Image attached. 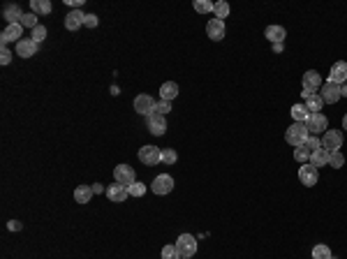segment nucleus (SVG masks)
<instances>
[{
  "label": "nucleus",
  "mask_w": 347,
  "mask_h": 259,
  "mask_svg": "<svg viewBox=\"0 0 347 259\" xmlns=\"http://www.w3.org/2000/svg\"><path fill=\"white\" fill-rule=\"evenodd\" d=\"M308 137H310V132H308V127H306V123H292L287 127V132H285V141L290 146H294V148L306 144Z\"/></svg>",
  "instance_id": "1"
},
{
  "label": "nucleus",
  "mask_w": 347,
  "mask_h": 259,
  "mask_svg": "<svg viewBox=\"0 0 347 259\" xmlns=\"http://www.w3.org/2000/svg\"><path fill=\"white\" fill-rule=\"evenodd\" d=\"M176 250H178V257L181 259H190L195 257L197 253V239L192 234H181L176 241Z\"/></svg>",
  "instance_id": "2"
},
{
  "label": "nucleus",
  "mask_w": 347,
  "mask_h": 259,
  "mask_svg": "<svg viewBox=\"0 0 347 259\" xmlns=\"http://www.w3.org/2000/svg\"><path fill=\"white\" fill-rule=\"evenodd\" d=\"M306 127H308V132L315 137V134H324L329 130V120L327 116L320 111V114H310L308 120H306Z\"/></svg>",
  "instance_id": "3"
},
{
  "label": "nucleus",
  "mask_w": 347,
  "mask_h": 259,
  "mask_svg": "<svg viewBox=\"0 0 347 259\" xmlns=\"http://www.w3.org/2000/svg\"><path fill=\"white\" fill-rule=\"evenodd\" d=\"M322 148H327L329 153H336L343 148V132L341 130H327L322 137Z\"/></svg>",
  "instance_id": "4"
},
{
  "label": "nucleus",
  "mask_w": 347,
  "mask_h": 259,
  "mask_svg": "<svg viewBox=\"0 0 347 259\" xmlns=\"http://www.w3.org/2000/svg\"><path fill=\"white\" fill-rule=\"evenodd\" d=\"M139 160L144 162V165H160L162 162V151H160L158 146H144V148H139Z\"/></svg>",
  "instance_id": "5"
},
{
  "label": "nucleus",
  "mask_w": 347,
  "mask_h": 259,
  "mask_svg": "<svg viewBox=\"0 0 347 259\" xmlns=\"http://www.w3.org/2000/svg\"><path fill=\"white\" fill-rule=\"evenodd\" d=\"M155 104H158V102L153 100V97H148V95H137V97H134V111L146 116V118L151 114H155Z\"/></svg>",
  "instance_id": "6"
},
{
  "label": "nucleus",
  "mask_w": 347,
  "mask_h": 259,
  "mask_svg": "<svg viewBox=\"0 0 347 259\" xmlns=\"http://www.w3.org/2000/svg\"><path fill=\"white\" fill-rule=\"evenodd\" d=\"M151 190L155 195H169L174 190V178L169 174H162V176H155V181L151 183Z\"/></svg>",
  "instance_id": "7"
},
{
  "label": "nucleus",
  "mask_w": 347,
  "mask_h": 259,
  "mask_svg": "<svg viewBox=\"0 0 347 259\" xmlns=\"http://www.w3.org/2000/svg\"><path fill=\"white\" fill-rule=\"evenodd\" d=\"M114 178H116V183H120V185H125V188H130V185L137 181L134 178V169L132 167H127V165H118L114 169Z\"/></svg>",
  "instance_id": "8"
},
{
  "label": "nucleus",
  "mask_w": 347,
  "mask_h": 259,
  "mask_svg": "<svg viewBox=\"0 0 347 259\" xmlns=\"http://www.w3.org/2000/svg\"><path fill=\"white\" fill-rule=\"evenodd\" d=\"M317 178H320V174H317V167H313L310 162H306V165L299 169V181H301L303 185H308V188H313V185L317 183Z\"/></svg>",
  "instance_id": "9"
},
{
  "label": "nucleus",
  "mask_w": 347,
  "mask_h": 259,
  "mask_svg": "<svg viewBox=\"0 0 347 259\" xmlns=\"http://www.w3.org/2000/svg\"><path fill=\"white\" fill-rule=\"evenodd\" d=\"M329 81L338 83V86H345V83H347V63H345V60H338V63H334V67H331V74H329Z\"/></svg>",
  "instance_id": "10"
},
{
  "label": "nucleus",
  "mask_w": 347,
  "mask_h": 259,
  "mask_svg": "<svg viewBox=\"0 0 347 259\" xmlns=\"http://www.w3.org/2000/svg\"><path fill=\"white\" fill-rule=\"evenodd\" d=\"M341 97H343V93H341V86H338V83L327 81L322 86V100H324V104H336V102L341 100Z\"/></svg>",
  "instance_id": "11"
},
{
  "label": "nucleus",
  "mask_w": 347,
  "mask_h": 259,
  "mask_svg": "<svg viewBox=\"0 0 347 259\" xmlns=\"http://www.w3.org/2000/svg\"><path fill=\"white\" fill-rule=\"evenodd\" d=\"M21 32H23V25L21 23H7V28L2 32H0V42H2V46L7 44V42H21Z\"/></svg>",
  "instance_id": "12"
},
{
  "label": "nucleus",
  "mask_w": 347,
  "mask_h": 259,
  "mask_svg": "<svg viewBox=\"0 0 347 259\" xmlns=\"http://www.w3.org/2000/svg\"><path fill=\"white\" fill-rule=\"evenodd\" d=\"M324 81H322V74L317 70H308L306 74H303V88L310 90V93H315L317 88H322Z\"/></svg>",
  "instance_id": "13"
},
{
  "label": "nucleus",
  "mask_w": 347,
  "mask_h": 259,
  "mask_svg": "<svg viewBox=\"0 0 347 259\" xmlns=\"http://www.w3.org/2000/svg\"><path fill=\"white\" fill-rule=\"evenodd\" d=\"M206 35L213 42H220L222 37H225V21H220V19H211L206 23Z\"/></svg>",
  "instance_id": "14"
},
{
  "label": "nucleus",
  "mask_w": 347,
  "mask_h": 259,
  "mask_svg": "<svg viewBox=\"0 0 347 259\" xmlns=\"http://www.w3.org/2000/svg\"><path fill=\"white\" fill-rule=\"evenodd\" d=\"M148 130H151V134H155V137H162V134L167 132V120H164V116H160V114L148 116Z\"/></svg>",
  "instance_id": "15"
},
{
  "label": "nucleus",
  "mask_w": 347,
  "mask_h": 259,
  "mask_svg": "<svg viewBox=\"0 0 347 259\" xmlns=\"http://www.w3.org/2000/svg\"><path fill=\"white\" fill-rule=\"evenodd\" d=\"M83 21H86V14H83L81 9H72V12L65 16V28H67V30H79L83 25Z\"/></svg>",
  "instance_id": "16"
},
{
  "label": "nucleus",
  "mask_w": 347,
  "mask_h": 259,
  "mask_svg": "<svg viewBox=\"0 0 347 259\" xmlns=\"http://www.w3.org/2000/svg\"><path fill=\"white\" fill-rule=\"evenodd\" d=\"M107 197L111 199V202H116V204H123L127 197H130V192H127L125 185L114 183V185H109V188H107Z\"/></svg>",
  "instance_id": "17"
},
{
  "label": "nucleus",
  "mask_w": 347,
  "mask_h": 259,
  "mask_svg": "<svg viewBox=\"0 0 347 259\" xmlns=\"http://www.w3.org/2000/svg\"><path fill=\"white\" fill-rule=\"evenodd\" d=\"M37 42H32L30 37L28 39H21V42H16V56H21V58H30V56H35L37 53Z\"/></svg>",
  "instance_id": "18"
},
{
  "label": "nucleus",
  "mask_w": 347,
  "mask_h": 259,
  "mask_svg": "<svg viewBox=\"0 0 347 259\" xmlns=\"http://www.w3.org/2000/svg\"><path fill=\"white\" fill-rule=\"evenodd\" d=\"M264 35H266V39H269L271 44H283V39H285V35H287V30H285L283 25H269Z\"/></svg>",
  "instance_id": "19"
},
{
  "label": "nucleus",
  "mask_w": 347,
  "mask_h": 259,
  "mask_svg": "<svg viewBox=\"0 0 347 259\" xmlns=\"http://www.w3.org/2000/svg\"><path fill=\"white\" fill-rule=\"evenodd\" d=\"M174 97H178V83L176 81H164L160 86V100L171 102Z\"/></svg>",
  "instance_id": "20"
},
{
  "label": "nucleus",
  "mask_w": 347,
  "mask_h": 259,
  "mask_svg": "<svg viewBox=\"0 0 347 259\" xmlns=\"http://www.w3.org/2000/svg\"><path fill=\"white\" fill-rule=\"evenodd\" d=\"M2 16H5L9 23H21V19H23V14H21V7L14 2V5H5V9H2Z\"/></svg>",
  "instance_id": "21"
},
{
  "label": "nucleus",
  "mask_w": 347,
  "mask_h": 259,
  "mask_svg": "<svg viewBox=\"0 0 347 259\" xmlns=\"http://www.w3.org/2000/svg\"><path fill=\"white\" fill-rule=\"evenodd\" d=\"M93 185H79V188L74 190V199L76 204H88L90 199H93Z\"/></svg>",
  "instance_id": "22"
},
{
  "label": "nucleus",
  "mask_w": 347,
  "mask_h": 259,
  "mask_svg": "<svg viewBox=\"0 0 347 259\" xmlns=\"http://www.w3.org/2000/svg\"><path fill=\"white\" fill-rule=\"evenodd\" d=\"M329 155H331V153H329L327 148H317V151L310 155V165L317 167V169H320V167H327L329 165Z\"/></svg>",
  "instance_id": "23"
},
{
  "label": "nucleus",
  "mask_w": 347,
  "mask_h": 259,
  "mask_svg": "<svg viewBox=\"0 0 347 259\" xmlns=\"http://www.w3.org/2000/svg\"><path fill=\"white\" fill-rule=\"evenodd\" d=\"M324 107V100H322V95L315 93V95H310L308 100H306V109H308L310 114H320Z\"/></svg>",
  "instance_id": "24"
},
{
  "label": "nucleus",
  "mask_w": 347,
  "mask_h": 259,
  "mask_svg": "<svg viewBox=\"0 0 347 259\" xmlns=\"http://www.w3.org/2000/svg\"><path fill=\"white\" fill-rule=\"evenodd\" d=\"M30 9H32V14H51L53 5H51L49 0H30Z\"/></svg>",
  "instance_id": "25"
},
{
  "label": "nucleus",
  "mask_w": 347,
  "mask_h": 259,
  "mask_svg": "<svg viewBox=\"0 0 347 259\" xmlns=\"http://www.w3.org/2000/svg\"><path fill=\"white\" fill-rule=\"evenodd\" d=\"M290 114H292V118H294V123H306L308 116H310V111L306 109V104H294Z\"/></svg>",
  "instance_id": "26"
},
{
  "label": "nucleus",
  "mask_w": 347,
  "mask_h": 259,
  "mask_svg": "<svg viewBox=\"0 0 347 259\" xmlns=\"http://www.w3.org/2000/svg\"><path fill=\"white\" fill-rule=\"evenodd\" d=\"M213 14H215V19L225 21V19L229 16V2H225V0H218V2H215Z\"/></svg>",
  "instance_id": "27"
},
{
  "label": "nucleus",
  "mask_w": 347,
  "mask_h": 259,
  "mask_svg": "<svg viewBox=\"0 0 347 259\" xmlns=\"http://www.w3.org/2000/svg\"><path fill=\"white\" fill-rule=\"evenodd\" d=\"M192 7H195L199 14H208V12H213L215 9V2H211V0H195Z\"/></svg>",
  "instance_id": "28"
},
{
  "label": "nucleus",
  "mask_w": 347,
  "mask_h": 259,
  "mask_svg": "<svg viewBox=\"0 0 347 259\" xmlns=\"http://www.w3.org/2000/svg\"><path fill=\"white\" fill-rule=\"evenodd\" d=\"M310 155H313V153H310L308 146H299L297 151H294V160H297V162H301V165L310 162Z\"/></svg>",
  "instance_id": "29"
},
{
  "label": "nucleus",
  "mask_w": 347,
  "mask_h": 259,
  "mask_svg": "<svg viewBox=\"0 0 347 259\" xmlns=\"http://www.w3.org/2000/svg\"><path fill=\"white\" fill-rule=\"evenodd\" d=\"M313 259H331V250H329V246L320 243V246L313 248Z\"/></svg>",
  "instance_id": "30"
},
{
  "label": "nucleus",
  "mask_w": 347,
  "mask_h": 259,
  "mask_svg": "<svg viewBox=\"0 0 347 259\" xmlns=\"http://www.w3.org/2000/svg\"><path fill=\"white\" fill-rule=\"evenodd\" d=\"M345 165V155H343L341 151H336L329 155V167H334V169H341V167Z\"/></svg>",
  "instance_id": "31"
},
{
  "label": "nucleus",
  "mask_w": 347,
  "mask_h": 259,
  "mask_svg": "<svg viewBox=\"0 0 347 259\" xmlns=\"http://www.w3.org/2000/svg\"><path fill=\"white\" fill-rule=\"evenodd\" d=\"M127 192H130V197H144L146 195V185L139 183V181H134V183L127 188Z\"/></svg>",
  "instance_id": "32"
},
{
  "label": "nucleus",
  "mask_w": 347,
  "mask_h": 259,
  "mask_svg": "<svg viewBox=\"0 0 347 259\" xmlns=\"http://www.w3.org/2000/svg\"><path fill=\"white\" fill-rule=\"evenodd\" d=\"M21 25H23V28H30V30H32V28H37V14H23V19H21Z\"/></svg>",
  "instance_id": "33"
},
{
  "label": "nucleus",
  "mask_w": 347,
  "mask_h": 259,
  "mask_svg": "<svg viewBox=\"0 0 347 259\" xmlns=\"http://www.w3.org/2000/svg\"><path fill=\"white\" fill-rule=\"evenodd\" d=\"M44 37H46V28H44V25H37V28H32V30H30V39H32V42H37V44H39Z\"/></svg>",
  "instance_id": "34"
},
{
  "label": "nucleus",
  "mask_w": 347,
  "mask_h": 259,
  "mask_svg": "<svg viewBox=\"0 0 347 259\" xmlns=\"http://www.w3.org/2000/svg\"><path fill=\"white\" fill-rule=\"evenodd\" d=\"M178 160V155H176V151L174 148H164L162 151V162H167V165H174Z\"/></svg>",
  "instance_id": "35"
},
{
  "label": "nucleus",
  "mask_w": 347,
  "mask_h": 259,
  "mask_svg": "<svg viewBox=\"0 0 347 259\" xmlns=\"http://www.w3.org/2000/svg\"><path fill=\"white\" fill-rule=\"evenodd\" d=\"M162 259H181L178 257L176 246H164L162 248Z\"/></svg>",
  "instance_id": "36"
},
{
  "label": "nucleus",
  "mask_w": 347,
  "mask_h": 259,
  "mask_svg": "<svg viewBox=\"0 0 347 259\" xmlns=\"http://www.w3.org/2000/svg\"><path fill=\"white\" fill-rule=\"evenodd\" d=\"M169 111H171V102H164V100H160L158 104H155V114L164 116V114H169Z\"/></svg>",
  "instance_id": "37"
},
{
  "label": "nucleus",
  "mask_w": 347,
  "mask_h": 259,
  "mask_svg": "<svg viewBox=\"0 0 347 259\" xmlns=\"http://www.w3.org/2000/svg\"><path fill=\"white\" fill-rule=\"evenodd\" d=\"M303 146H308L310 148V153H315L317 148H322V139H317V137H313V134H310L308 137V141H306V144Z\"/></svg>",
  "instance_id": "38"
},
{
  "label": "nucleus",
  "mask_w": 347,
  "mask_h": 259,
  "mask_svg": "<svg viewBox=\"0 0 347 259\" xmlns=\"http://www.w3.org/2000/svg\"><path fill=\"white\" fill-rule=\"evenodd\" d=\"M12 56H14L12 51L7 49V46H2V51H0V63H2V65H9V63H12Z\"/></svg>",
  "instance_id": "39"
},
{
  "label": "nucleus",
  "mask_w": 347,
  "mask_h": 259,
  "mask_svg": "<svg viewBox=\"0 0 347 259\" xmlns=\"http://www.w3.org/2000/svg\"><path fill=\"white\" fill-rule=\"evenodd\" d=\"M97 23H100V21H97V16H95V14H86V21H83V25H88V28H97Z\"/></svg>",
  "instance_id": "40"
},
{
  "label": "nucleus",
  "mask_w": 347,
  "mask_h": 259,
  "mask_svg": "<svg viewBox=\"0 0 347 259\" xmlns=\"http://www.w3.org/2000/svg\"><path fill=\"white\" fill-rule=\"evenodd\" d=\"M7 229H12V232H19V229H21V222L12 220V222H9V225H7Z\"/></svg>",
  "instance_id": "41"
},
{
  "label": "nucleus",
  "mask_w": 347,
  "mask_h": 259,
  "mask_svg": "<svg viewBox=\"0 0 347 259\" xmlns=\"http://www.w3.org/2000/svg\"><path fill=\"white\" fill-rule=\"evenodd\" d=\"M65 2H67V5H72L74 9H79V7L83 5V0H65Z\"/></svg>",
  "instance_id": "42"
},
{
  "label": "nucleus",
  "mask_w": 347,
  "mask_h": 259,
  "mask_svg": "<svg viewBox=\"0 0 347 259\" xmlns=\"http://www.w3.org/2000/svg\"><path fill=\"white\" fill-rule=\"evenodd\" d=\"M93 192H95V195H97V192H104V188H102L100 183H95V185H93Z\"/></svg>",
  "instance_id": "43"
},
{
  "label": "nucleus",
  "mask_w": 347,
  "mask_h": 259,
  "mask_svg": "<svg viewBox=\"0 0 347 259\" xmlns=\"http://www.w3.org/2000/svg\"><path fill=\"white\" fill-rule=\"evenodd\" d=\"M341 93H343V97H347V83L345 86H341Z\"/></svg>",
  "instance_id": "44"
},
{
  "label": "nucleus",
  "mask_w": 347,
  "mask_h": 259,
  "mask_svg": "<svg viewBox=\"0 0 347 259\" xmlns=\"http://www.w3.org/2000/svg\"><path fill=\"white\" fill-rule=\"evenodd\" d=\"M343 130H347V114L343 116Z\"/></svg>",
  "instance_id": "45"
},
{
  "label": "nucleus",
  "mask_w": 347,
  "mask_h": 259,
  "mask_svg": "<svg viewBox=\"0 0 347 259\" xmlns=\"http://www.w3.org/2000/svg\"><path fill=\"white\" fill-rule=\"evenodd\" d=\"M331 259H338V257H334V255H331Z\"/></svg>",
  "instance_id": "46"
}]
</instances>
